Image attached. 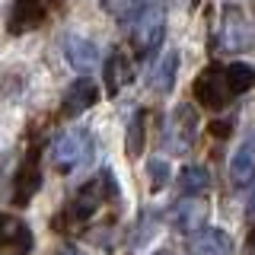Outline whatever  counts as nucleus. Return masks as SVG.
<instances>
[{
  "label": "nucleus",
  "instance_id": "obj_1",
  "mask_svg": "<svg viewBox=\"0 0 255 255\" xmlns=\"http://www.w3.org/2000/svg\"><path fill=\"white\" fill-rule=\"evenodd\" d=\"M93 159V137L83 131V128H67L61 131L51 143V163L58 172H74L90 166Z\"/></svg>",
  "mask_w": 255,
  "mask_h": 255
},
{
  "label": "nucleus",
  "instance_id": "obj_2",
  "mask_svg": "<svg viewBox=\"0 0 255 255\" xmlns=\"http://www.w3.org/2000/svg\"><path fill=\"white\" fill-rule=\"evenodd\" d=\"M106 182H109V175H102V179H93V182H86V185L80 188L74 198H70V204L64 207V214L58 217V220H70L64 230L80 227V223H86V220L96 217V211L102 207V201H106Z\"/></svg>",
  "mask_w": 255,
  "mask_h": 255
},
{
  "label": "nucleus",
  "instance_id": "obj_3",
  "mask_svg": "<svg viewBox=\"0 0 255 255\" xmlns=\"http://www.w3.org/2000/svg\"><path fill=\"white\" fill-rule=\"evenodd\" d=\"M163 32H166V16L159 6H147L134 16V29H131V42H134V51L137 54H153L159 42H163Z\"/></svg>",
  "mask_w": 255,
  "mask_h": 255
},
{
  "label": "nucleus",
  "instance_id": "obj_4",
  "mask_svg": "<svg viewBox=\"0 0 255 255\" xmlns=\"http://www.w3.org/2000/svg\"><path fill=\"white\" fill-rule=\"evenodd\" d=\"M195 134H198L195 109H191V106H175L172 115H169V122H166V134H163L166 150H169V153H179V156L188 153L191 143H195Z\"/></svg>",
  "mask_w": 255,
  "mask_h": 255
},
{
  "label": "nucleus",
  "instance_id": "obj_5",
  "mask_svg": "<svg viewBox=\"0 0 255 255\" xmlns=\"http://www.w3.org/2000/svg\"><path fill=\"white\" fill-rule=\"evenodd\" d=\"M195 96L204 109H223L230 99H236L233 86H230V77H227V67H220V64L207 67L204 74L195 80Z\"/></svg>",
  "mask_w": 255,
  "mask_h": 255
},
{
  "label": "nucleus",
  "instance_id": "obj_6",
  "mask_svg": "<svg viewBox=\"0 0 255 255\" xmlns=\"http://www.w3.org/2000/svg\"><path fill=\"white\" fill-rule=\"evenodd\" d=\"M207 214H211V207L201 195H185L172 207V227L182 233H198V230H204Z\"/></svg>",
  "mask_w": 255,
  "mask_h": 255
},
{
  "label": "nucleus",
  "instance_id": "obj_7",
  "mask_svg": "<svg viewBox=\"0 0 255 255\" xmlns=\"http://www.w3.org/2000/svg\"><path fill=\"white\" fill-rule=\"evenodd\" d=\"M29 252H32V230L10 214H0V255H29Z\"/></svg>",
  "mask_w": 255,
  "mask_h": 255
},
{
  "label": "nucleus",
  "instance_id": "obj_8",
  "mask_svg": "<svg viewBox=\"0 0 255 255\" xmlns=\"http://www.w3.org/2000/svg\"><path fill=\"white\" fill-rule=\"evenodd\" d=\"M51 6H54V0H16L13 13H10V29L13 32L38 29L45 22V16H48Z\"/></svg>",
  "mask_w": 255,
  "mask_h": 255
},
{
  "label": "nucleus",
  "instance_id": "obj_9",
  "mask_svg": "<svg viewBox=\"0 0 255 255\" xmlns=\"http://www.w3.org/2000/svg\"><path fill=\"white\" fill-rule=\"evenodd\" d=\"M96 99H99V86H96L90 77H80V80H74V83L67 86V93H64V106H61V112H64L67 118H74V115H83L86 109H93V106H96Z\"/></svg>",
  "mask_w": 255,
  "mask_h": 255
},
{
  "label": "nucleus",
  "instance_id": "obj_10",
  "mask_svg": "<svg viewBox=\"0 0 255 255\" xmlns=\"http://www.w3.org/2000/svg\"><path fill=\"white\" fill-rule=\"evenodd\" d=\"M38 185H42V169H38V150H32V153L22 159L19 166V175H16V185H13V201L16 204H29L32 195L38 191Z\"/></svg>",
  "mask_w": 255,
  "mask_h": 255
},
{
  "label": "nucleus",
  "instance_id": "obj_11",
  "mask_svg": "<svg viewBox=\"0 0 255 255\" xmlns=\"http://www.w3.org/2000/svg\"><path fill=\"white\" fill-rule=\"evenodd\" d=\"M188 249H191V255H233V239L223 233V230L204 227L198 233H191Z\"/></svg>",
  "mask_w": 255,
  "mask_h": 255
},
{
  "label": "nucleus",
  "instance_id": "obj_12",
  "mask_svg": "<svg viewBox=\"0 0 255 255\" xmlns=\"http://www.w3.org/2000/svg\"><path fill=\"white\" fill-rule=\"evenodd\" d=\"M64 58H67V64L74 70L90 74V70H96V64H99V51H96V45L86 42V38L67 35V38H64Z\"/></svg>",
  "mask_w": 255,
  "mask_h": 255
},
{
  "label": "nucleus",
  "instance_id": "obj_13",
  "mask_svg": "<svg viewBox=\"0 0 255 255\" xmlns=\"http://www.w3.org/2000/svg\"><path fill=\"white\" fill-rule=\"evenodd\" d=\"M102 77H106V93L109 96H118L128 83H131L134 70H131V61H128V54L122 48H115V51L109 54L106 67H102Z\"/></svg>",
  "mask_w": 255,
  "mask_h": 255
},
{
  "label": "nucleus",
  "instance_id": "obj_14",
  "mask_svg": "<svg viewBox=\"0 0 255 255\" xmlns=\"http://www.w3.org/2000/svg\"><path fill=\"white\" fill-rule=\"evenodd\" d=\"M230 179H233V185H249L255 179V134H249L236 147L233 159H230Z\"/></svg>",
  "mask_w": 255,
  "mask_h": 255
},
{
  "label": "nucleus",
  "instance_id": "obj_15",
  "mask_svg": "<svg viewBox=\"0 0 255 255\" xmlns=\"http://www.w3.org/2000/svg\"><path fill=\"white\" fill-rule=\"evenodd\" d=\"M175 74H179V51H166L147 74V83L153 93H172L175 86Z\"/></svg>",
  "mask_w": 255,
  "mask_h": 255
},
{
  "label": "nucleus",
  "instance_id": "obj_16",
  "mask_svg": "<svg viewBox=\"0 0 255 255\" xmlns=\"http://www.w3.org/2000/svg\"><path fill=\"white\" fill-rule=\"evenodd\" d=\"M249 45H252V26L239 13H227L223 32H220V48L236 51V48H249Z\"/></svg>",
  "mask_w": 255,
  "mask_h": 255
},
{
  "label": "nucleus",
  "instance_id": "obj_17",
  "mask_svg": "<svg viewBox=\"0 0 255 255\" xmlns=\"http://www.w3.org/2000/svg\"><path fill=\"white\" fill-rule=\"evenodd\" d=\"M143 143H147V112L137 109L128 122V134H125V150L128 156H140L143 153Z\"/></svg>",
  "mask_w": 255,
  "mask_h": 255
},
{
  "label": "nucleus",
  "instance_id": "obj_18",
  "mask_svg": "<svg viewBox=\"0 0 255 255\" xmlns=\"http://www.w3.org/2000/svg\"><path fill=\"white\" fill-rule=\"evenodd\" d=\"M179 188L182 195H201V191L211 188V172L204 166H185L179 175Z\"/></svg>",
  "mask_w": 255,
  "mask_h": 255
},
{
  "label": "nucleus",
  "instance_id": "obj_19",
  "mask_svg": "<svg viewBox=\"0 0 255 255\" xmlns=\"http://www.w3.org/2000/svg\"><path fill=\"white\" fill-rule=\"evenodd\" d=\"M227 77H230V86H233V96H243L246 90L255 86V67L246 64V61L227 64Z\"/></svg>",
  "mask_w": 255,
  "mask_h": 255
},
{
  "label": "nucleus",
  "instance_id": "obj_20",
  "mask_svg": "<svg viewBox=\"0 0 255 255\" xmlns=\"http://www.w3.org/2000/svg\"><path fill=\"white\" fill-rule=\"evenodd\" d=\"M102 10L109 16H115V19H134L140 10H147V0H99Z\"/></svg>",
  "mask_w": 255,
  "mask_h": 255
},
{
  "label": "nucleus",
  "instance_id": "obj_21",
  "mask_svg": "<svg viewBox=\"0 0 255 255\" xmlns=\"http://www.w3.org/2000/svg\"><path fill=\"white\" fill-rule=\"evenodd\" d=\"M169 182V166L163 159H150V185L153 188H163Z\"/></svg>",
  "mask_w": 255,
  "mask_h": 255
},
{
  "label": "nucleus",
  "instance_id": "obj_22",
  "mask_svg": "<svg viewBox=\"0 0 255 255\" xmlns=\"http://www.w3.org/2000/svg\"><path fill=\"white\" fill-rule=\"evenodd\" d=\"M246 217H249V220L255 223V191L249 195V204H246Z\"/></svg>",
  "mask_w": 255,
  "mask_h": 255
}]
</instances>
